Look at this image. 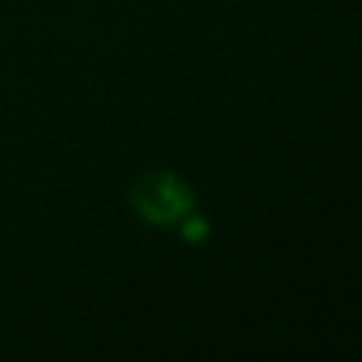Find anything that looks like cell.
<instances>
[{"instance_id":"6da1fadb","label":"cell","mask_w":362,"mask_h":362,"mask_svg":"<svg viewBox=\"0 0 362 362\" xmlns=\"http://www.w3.org/2000/svg\"><path fill=\"white\" fill-rule=\"evenodd\" d=\"M130 204L147 223L170 226L192 212V189L178 175L167 170H153L133 184Z\"/></svg>"},{"instance_id":"7a4b0ae2","label":"cell","mask_w":362,"mask_h":362,"mask_svg":"<svg viewBox=\"0 0 362 362\" xmlns=\"http://www.w3.org/2000/svg\"><path fill=\"white\" fill-rule=\"evenodd\" d=\"M181 235L187 238V240H201V238H206V232H209V223L204 221V218H195V215H184L181 221Z\"/></svg>"}]
</instances>
